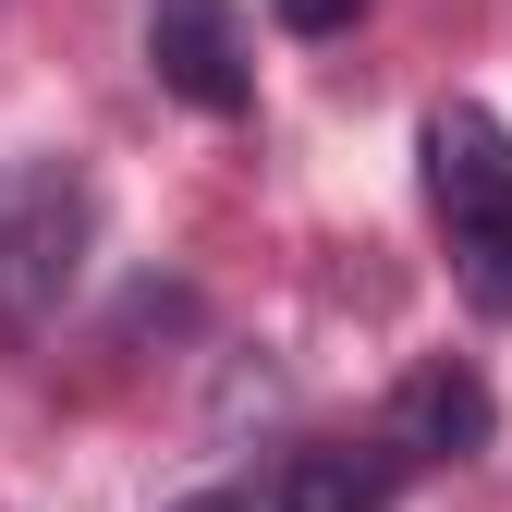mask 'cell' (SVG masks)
Instances as JSON below:
<instances>
[{
    "mask_svg": "<svg viewBox=\"0 0 512 512\" xmlns=\"http://www.w3.org/2000/svg\"><path fill=\"white\" fill-rule=\"evenodd\" d=\"M427 208H439L464 305L512 317V135H500V110H476V98L427 110Z\"/></svg>",
    "mask_w": 512,
    "mask_h": 512,
    "instance_id": "1",
    "label": "cell"
},
{
    "mask_svg": "<svg viewBox=\"0 0 512 512\" xmlns=\"http://www.w3.org/2000/svg\"><path fill=\"white\" fill-rule=\"evenodd\" d=\"M86 244H98V196L74 159H25L0 183V330L37 342L86 281Z\"/></svg>",
    "mask_w": 512,
    "mask_h": 512,
    "instance_id": "2",
    "label": "cell"
},
{
    "mask_svg": "<svg viewBox=\"0 0 512 512\" xmlns=\"http://www.w3.org/2000/svg\"><path fill=\"white\" fill-rule=\"evenodd\" d=\"M147 74H159L183 110L232 122V110L256 98V61H244V25H232V0H147Z\"/></svg>",
    "mask_w": 512,
    "mask_h": 512,
    "instance_id": "3",
    "label": "cell"
},
{
    "mask_svg": "<svg viewBox=\"0 0 512 512\" xmlns=\"http://www.w3.org/2000/svg\"><path fill=\"white\" fill-rule=\"evenodd\" d=\"M488 378L476 366H452V354H439V366H415L403 378V391H391V452L403 464H464V452H488Z\"/></svg>",
    "mask_w": 512,
    "mask_h": 512,
    "instance_id": "4",
    "label": "cell"
},
{
    "mask_svg": "<svg viewBox=\"0 0 512 512\" xmlns=\"http://www.w3.org/2000/svg\"><path fill=\"white\" fill-rule=\"evenodd\" d=\"M403 488V452H293L269 512H391Z\"/></svg>",
    "mask_w": 512,
    "mask_h": 512,
    "instance_id": "5",
    "label": "cell"
},
{
    "mask_svg": "<svg viewBox=\"0 0 512 512\" xmlns=\"http://www.w3.org/2000/svg\"><path fill=\"white\" fill-rule=\"evenodd\" d=\"M269 13H281V25H293V37H342V25H354V13H366V0H269Z\"/></svg>",
    "mask_w": 512,
    "mask_h": 512,
    "instance_id": "6",
    "label": "cell"
},
{
    "mask_svg": "<svg viewBox=\"0 0 512 512\" xmlns=\"http://www.w3.org/2000/svg\"><path fill=\"white\" fill-rule=\"evenodd\" d=\"M171 512H244V500L232 488H196V500H171Z\"/></svg>",
    "mask_w": 512,
    "mask_h": 512,
    "instance_id": "7",
    "label": "cell"
}]
</instances>
